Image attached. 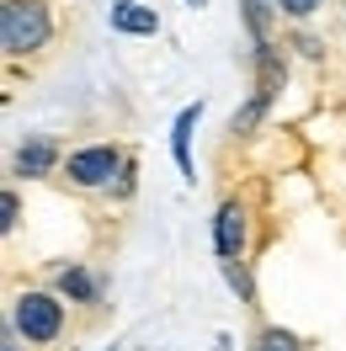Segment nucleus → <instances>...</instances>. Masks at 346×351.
Wrapping results in <instances>:
<instances>
[{"label":"nucleus","instance_id":"nucleus-4","mask_svg":"<svg viewBox=\"0 0 346 351\" xmlns=\"http://www.w3.org/2000/svg\"><path fill=\"white\" fill-rule=\"evenodd\" d=\"M245 240H251V213H245V202H224L214 219V245L224 261H240L245 256Z\"/></svg>","mask_w":346,"mask_h":351},{"label":"nucleus","instance_id":"nucleus-2","mask_svg":"<svg viewBox=\"0 0 346 351\" xmlns=\"http://www.w3.org/2000/svg\"><path fill=\"white\" fill-rule=\"evenodd\" d=\"M16 330H22L32 346H48L65 335V304L54 293H22L16 298Z\"/></svg>","mask_w":346,"mask_h":351},{"label":"nucleus","instance_id":"nucleus-11","mask_svg":"<svg viewBox=\"0 0 346 351\" xmlns=\"http://www.w3.org/2000/svg\"><path fill=\"white\" fill-rule=\"evenodd\" d=\"M266 101H272V96H261V90H256V101H251L245 112H235V133H251V128H256V117L266 112Z\"/></svg>","mask_w":346,"mask_h":351},{"label":"nucleus","instance_id":"nucleus-14","mask_svg":"<svg viewBox=\"0 0 346 351\" xmlns=\"http://www.w3.org/2000/svg\"><path fill=\"white\" fill-rule=\"evenodd\" d=\"M192 5H203V0H192Z\"/></svg>","mask_w":346,"mask_h":351},{"label":"nucleus","instance_id":"nucleus-3","mask_svg":"<svg viewBox=\"0 0 346 351\" xmlns=\"http://www.w3.org/2000/svg\"><path fill=\"white\" fill-rule=\"evenodd\" d=\"M128 165H123V149L117 144H86V149L65 154V176L75 181V186H107L112 176H123Z\"/></svg>","mask_w":346,"mask_h":351},{"label":"nucleus","instance_id":"nucleus-1","mask_svg":"<svg viewBox=\"0 0 346 351\" xmlns=\"http://www.w3.org/2000/svg\"><path fill=\"white\" fill-rule=\"evenodd\" d=\"M5 59H38L54 43V0H5L0 5Z\"/></svg>","mask_w":346,"mask_h":351},{"label":"nucleus","instance_id":"nucleus-13","mask_svg":"<svg viewBox=\"0 0 346 351\" xmlns=\"http://www.w3.org/2000/svg\"><path fill=\"white\" fill-rule=\"evenodd\" d=\"M5 351H22V346H5Z\"/></svg>","mask_w":346,"mask_h":351},{"label":"nucleus","instance_id":"nucleus-5","mask_svg":"<svg viewBox=\"0 0 346 351\" xmlns=\"http://www.w3.org/2000/svg\"><path fill=\"white\" fill-rule=\"evenodd\" d=\"M59 165V144L54 138H27L16 149V176H48Z\"/></svg>","mask_w":346,"mask_h":351},{"label":"nucleus","instance_id":"nucleus-9","mask_svg":"<svg viewBox=\"0 0 346 351\" xmlns=\"http://www.w3.org/2000/svg\"><path fill=\"white\" fill-rule=\"evenodd\" d=\"M59 293H69V298H80V304H96V282H91V271H80V266H69V271H59Z\"/></svg>","mask_w":346,"mask_h":351},{"label":"nucleus","instance_id":"nucleus-10","mask_svg":"<svg viewBox=\"0 0 346 351\" xmlns=\"http://www.w3.org/2000/svg\"><path fill=\"white\" fill-rule=\"evenodd\" d=\"M256 351H299V341L288 335V330H261V341H256Z\"/></svg>","mask_w":346,"mask_h":351},{"label":"nucleus","instance_id":"nucleus-7","mask_svg":"<svg viewBox=\"0 0 346 351\" xmlns=\"http://www.w3.org/2000/svg\"><path fill=\"white\" fill-rule=\"evenodd\" d=\"M112 27H117V32H133V38H154V32H160V16H154L150 5H133V0H123V5L112 11Z\"/></svg>","mask_w":346,"mask_h":351},{"label":"nucleus","instance_id":"nucleus-8","mask_svg":"<svg viewBox=\"0 0 346 351\" xmlns=\"http://www.w3.org/2000/svg\"><path fill=\"white\" fill-rule=\"evenodd\" d=\"M197 117H203V107H181V117H176V133H171V149H176V165H181V176H192V128Z\"/></svg>","mask_w":346,"mask_h":351},{"label":"nucleus","instance_id":"nucleus-6","mask_svg":"<svg viewBox=\"0 0 346 351\" xmlns=\"http://www.w3.org/2000/svg\"><path fill=\"white\" fill-rule=\"evenodd\" d=\"M240 16H245V27H251V38H256V48L272 43V27H277L282 5L277 0H240Z\"/></svg>","mask_w":346,"mask_h":351},{"label":"nucleus","instance_id":"nucleus-12","mask_svg":"<svg viewBox=\"0 0 346 351\" xmlns=\"http://www.w3.org/2000/svg\"><path fill=\"white\" fill-rule=\"evenodd\" d=\"M277 5H282V16H293V22H309V16L320 11L325 0H277Z\"/></svg>","mask_w":346,"mask_h":351}]
</instances>
